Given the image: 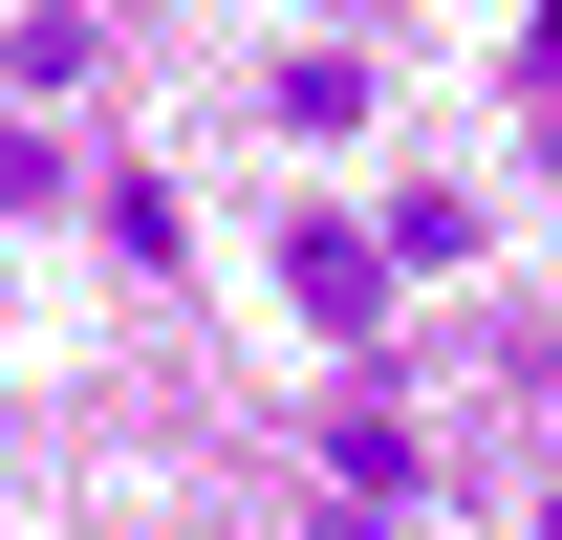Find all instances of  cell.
<instances>
[{"label": "cell", "mask_w": 562, "mask_h": 540, "mask_svg": "<svg viewBox=\"0 0 562 540\" xmlns=\"http://www.w3.org/2000/svg\"><path fill=\"white\" fill-rule=\"evenodd\" d=\"M541 540H562V497H541Z\"/></svg>", "instance_id": "277c9868"}, {"label": "cell", "mask_w": 562, "mask_h": 540, "mask_svg": "<svg viewBox=\"0 0 562 540\" xmlns=\"http://www.w3.org/2000/svg\"><path fill=\"white\" fill-rule=\"evenodd\" d=\"M44 173H66V151H44V131H22V109H0V216H22V195H44Z\"/></svg>", "instance_id": "3957f363"}, {"label": "cell", "mask_w": 562, "mask_h": 540, "mask_svg": "<svg viewBox=\"0 0 562 540\" xmlns=\"http://www.w3.org/2000/svg\"><path fill=\"white\" fill-rule=\"evenodd\" d=\"M281 303L368 346V303H390V238H347V216H303V238H281Z\"/></svg>", "instance_id": "6da1fadb"}, {"label": "cell", "mask_w": 562, "mask_h": 540, "mask_svg": "<svg viewBox=\"0 0 562 540\" xmlns=\"http://www.w3.org/2000/svg\"><path fill=\"white\" fill-rule=\"evenodd\" d=\"M325 475H347V497H412L432 454H412V410H347V432H325Z\"/></svg>", "instance_id": "7a4b0ae2"}]
</instances>
